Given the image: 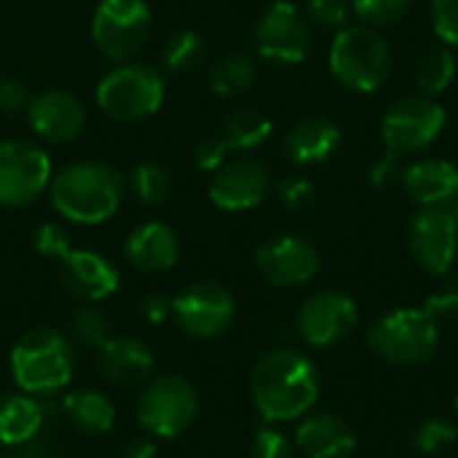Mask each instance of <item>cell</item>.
Returning <instances> with one entry per match:
<instances>
[{
	"label": "cell",
	"mask_w": 458,
	"mask_h": 458,
	"mask_svg": "<svg viewBox=\"0 0 458 458\" xmlns=\"http://www.w3.org/2000/svg\"><path fill=\"white\" fill-rule=\"evenodd\" d=\"M250 397L266 424L303 419L319 400V370L298 349L266 352L252 365Z\"/></svg>",
	"instance_id": "6da1fadb"
},
{
	"label": "cell",
	"mask_w": 458,
	"mask_h": 458,
	"mask_svg": "<svg viewBox=\"0 0 458 458\" xmlns=\"http://www.w3.org/2000/svg\"><path fill=\"white\" fill-rule=\"evenodd\" d=\"M54 209L81 225L113 217L123 201V177L102 161H78L56 172L48 182Z\"/></svg>",
	"instance_id": "7a4b0ae2"
},
{
	"label": "cell",
	"mask_w": 458,
	"mask_h": 458,
	"mask_svg": "<svg viewBox=\"0 0 458 458\" xmlns=\"http://www.w3.org/2000/svg\"><path fill=\"white\" fill-rule=\"evenodd\" d=\"M13 384L27 394L48 397L64 389L75 370L72 341L56 327H32L11 349L8 357Z\"/></svg>",
	"instance_id": "3957f363"
},
{
	"label": "cell",
	"mask_w": 458,
	"mask_h": 458,
	"mask_svg": "<svg viewBox=\"0 0 458 458\" xmlns=\"http://www.w3.org/2000/svg\"><path fill=\"white\" fill-rule=\"evenodd\" d=\"M392 64V48L376 27L346 24L335 32L330 46V72L341 86L373 94L389 81Z\"/></svg>",
	"instance_id": "277c9868"
},
{
	"label": "cell",
	"mask_w": 458,
	"mask_h": 458,
	"mask_svg": "<svg viewBox=\"0 0 458 458\" xmlns=\"http://www.w3.org/2000/svg\"><path fill=\"white\" fill-rule=\"evenodd\" d=\"M368 346L384 362L421 365L440 346V322L424 306H400L373 322Z\"/></svg>",
	"instance_id": "5b68a950"
},
{
	"label": "cell",
	"mask_w": 458,
	"mask_h": 458,
	"mask_svg": "<svg viewBox=\"0 0 458 458\" xmlns=\"http://www.w3.org/2000/svg\"><path fill=\"white\" fill-rule=\"evenodd\" d=\"M134 413L148 435L172 440L193 427L199 416V394L182 376H156L142 384Z\"/></svg>",
	"instance_id": "8992f818"
},
{
	"label": "cell",
	"mask_w": 458,
	"mask_h": 458,
	"mask_svg": "<svg viewBox=\"0 0 458 458\" xmlns=\"http://www.w3.org/2000/svg\"><path fill=\"white\" fill-rule=\"evenodd\" d=\"M97 105L118 121H145L164 105V78L150 64H118L99 81Z\"/></svg>",
	"instance_id": "52a82bcc"
},
{
	"label": "cell",
	"mask_w": 458,
	"mask_h": 458,
	"mask_svg": "<svg viewBox=\"0 0 458 458\" xmlns=\"http://www.w3.org/2000/svg\"><path fill=\"white\" fill-rule=\"evenodd\" d=\"M150 8L145 0H102L94 11L91 38L97 48L113 59H131L150 35Z\"/></svg>",
	"instance_id": "ba28073f"
},
{
	"label": "cell",
	"mask_w": 458,
	"mask_h": 458,
	"mask_svg": "<svg viewBox=\"0 0 458 458\" xmlns=\"http://www.w3.org/2000/svg\"><path fill=\"white\" fill-rule=\"evenodd\" d=\"M445 110L435 102V97L411 94L389 105L381 121V137L386 150L394 153H416L429 148L445 129Z\"/></svg>",
	"instance_id": "9c48e42d"
},
{
	"label": "cell",
	"mask_w": 458,
	"mask_h": 458,
	"mask_svg": "<svg viewBox=\"0 0 458 458\" xmlns=\"http://www.w3.org/2000/svg\"><path fill=\"white\" fill-rule=\"evenodd\" d=\"M51 182V158L27 140L0 142V207L32 204Z\"/></svg>",
	"instance_id": "30bf717a"
},
{
	"label": "cell",
	"mask_w": 458,
	"mask_h": 458,
	"mask_svg": "<svg viewBox=\"0 0 458 458\" xmlns=\"http://www.w3.org/2000/svg\"><path fill=\"white\" fill-rule=\"evenodd\" d=\"M172 319L182 333L199 341L223 335L236 319V301L217 282H196L172 298Z\"/></svg>",
	"instance_id": "8fae6325"
},
{
	"label": "cell",
	"mask_w": 458,
	"mask_h": 458,
	"mask_svg": "<svg viewBox=\"0 0 458 458\" xmlns=\"http://www.w3.org/2000/svg\"><path fill=\"white\" fill-rule=\"evenodd\" d=\"M408 247L419 268L445 276L458 258V225L454 209L421 207L408 228Z\"/></svg>",
	"instance_id": "7c38bea8"
},
{
	"label": "cell",
	"mask_w": 458,
	"mask_h": 458,
	"mask_svg": "<svg viewBox=\"0 0 458 458\" xmlns=\"http://www.w3.org/2000/svg\"><path fill=\"white\" fill-rule=\"evenodd\" d=\"M295 327L311 349L338 346L357 327V303L346 293L319 290L301 303Z\"/></svg>",
	"instance_id": "4fadbf2b"
},
{
	"label": "cell",
	"mask_w": 458,
	"mask_h": 458,
	"mask_svg": "<svg viewBox=\"0 0 458 458\" xmlns=\"http://www.w3.org/2000/svg\"><path fill=\"white\" fill-rule=\"evenodd\" d=\"M255 46L260 56L279 62V64H301L311 48V27L309 19L287 0L271 3L258 27H255Z\"/></svg>",
	"instance_id": "5bb4252c"
},
{
	"label": "cell",
	"mask_w": 458,
	"mask_h": 458,
	"mask_svg": "<svg viewBox=\"0 0 458 458\" xmlns=\"http://www.w3.org/2000/svg\"><path fill=\"white\" fill-rule=\"evenodd\" d=\"M255 266L274 287H301L317 276L319 250L298 233H279L255 250Z\"/></svg>",
	"instance_id": "9a60e30c"
},
{
	"label": "cell",
	"mask_w": 458,
	"mask_h": 458,
	"mask_svg": "<svg viewBox=\"0 0 458 458\" xmlns=\"http://www.w3.org/2000/svg\"><path fill=\"white\" fill-rule=\"evenodd\" d=\"M271 191V172L263 161L252 156H242L225 161L217 172H212L209 199L215 207L225 212H244L258 207Z\"/></svg>",
	"instance_id": "2e32d148"
},
{
	"label": "cell",
	"mask_w": 458,
	"mask_h": 458,
	"mask_svg": "<svg viewBox=\"0 0 458 458\" xmlns=\"http://www.w3.org/2000/svg\"><path fill=\"white\" fill-rule=\"evenodd\" d=\"M30 126L46 142H70L86 129V107L78 97L62 89H48L27 105Z\"/></svg>",
	"instance_id": "e0dca14e"
},
{
	"label": "cell",
	"mask_w": 458,
	"mask_h": 458,
	"mask_svg": "<svg viewBox=\"0 0 458 458\" xmlns=\"http://www.w3.org/2000/svg\"><path fill=\"white\" fill-rule=\"evenodd\" d=\"M59 276L64 290L83 303H99L121 284L118 268L91 250H70L59 260Z\"/></svg>",
	"instance_id": "ac0fdd59"
},
{
	"label": "cell",
	"mask_w": 458,
	"mask_h": 458,
	"mask_svg": "<svg viewBox=\"0 0 458 458\" xmlns=\"http://www.w3.org/2000/svg\"><path fill=\"white\" fill-rule=\"evenodd\" d=\"M293 443L306 458H352L357 451V432L338 413H314L298 424Z\"/></svg>",
	"instance_id": "d6986e66"
},
{
	"label": "cell",
	"mask_w": 458,
	"mask_h": 458,
	"mask_svg": "<svg viewBox=\"0 0 458 458\" xmlns=\"http://www.w3.org/2000/svg\"><path fill=\"white\" fill-rule=\"evenodd\" d=\"M403 188L419 207H448L458 199V166L448 158H421L403 172Z\"/></svg>",
	"instance_id": "ffe728a7"
},
{
	"label": "cell",
	"mask_w": 458,
	"mask_h": 458,
	"mask_svg": "<svg viewBox=\"0 0 458 458\" xmlns=\"http://www.w3.org/2000/svg\"><path fill=\"white\" fill-rule=\"evenodd\" d=\"M99 373L115 386H140L150 378L153 352L137 338H107L97 354Z\"/></svg>",
	"instance_id": "44dd1931"
},
{
	"label": "cell",
	"mask_w": 458,
	"mask_h": 458,
	"mask_svg": "<svg viewBox=\"0 0 458 458\" xmlns=\"http://www.w3.org/2000/svg\"><path fill=\"white\" fill-rule=\"evenodd\" d=\"M126 258L134 268L148 274L169 271L180 258V239L164 223H142L126 239Z\"/></svg>",
	"instance_id": "7402d4cb"
},
{
	"label": "cell",
	"mask_w": 458,
	"mask_h": 458,
	"mask_svg": "<svg viewBox=\"0 0 458 458\" xmlns=\"http://www.w3.org/2000/svg\"><path fill=\"white\" fill-rule=\"evenodd\" d=\"M341 145V129L319 115L298 121L284 137V153L293 164L309 166L327 161Z\"/></svg>",
	"instance_id": "603a6c76"
},
{
	"label": "cell",
	"mask_w": 458,
	"mask_h": 458,
	"mask_svg": "<svg viewBox=\"0 0 458 458\" xmlns=\"http://www.w3.org/2000/svg\"><path fill=\"white\" fill-rule=\"evenodd\" d=\"M46 421V408L35 394L3 392L0 394V445H30Z\"/></svg>",
	"instance_id": "cb8c5ba5"
},
{
	"label": "cell",
	"mask_w": 458,
	"mask_h": 458,
	"mask_svg": "<svg viewBox=\"0 0 458 458\" xmlns=\"http://www.w3.org/2000/svg\"><path fill=\"white\" fill-rule=\"evenodd\" d=\"M62 408L70 427L81 435H105L115 424V405L97 389L70 392Z\"/></svg>",
	"instance_id": "d4e9b609"
},
{
	"label": "cell",
	"mask_w": 458,
	"mask_h": 458,
	"mask_svg": "<svg viewBox=\"0 0 458 458\" xmlns=\"http://www.w3.org/2000/svg\"><path fill=\"white\" fill-rule=\"evenodd\" d=\"M271 129H274V123L263 110L242 107L225 118L220 137L228 145V150H255L271 137Z\"/></svg>",
	"instance_id": "484cf974"
},
{
	"label": "cell",
	"mask_w": 458,
	"mask_h": 458,
	"mask_svg": "<svg viewBox=\"0 0 458 458\" xmlns=\"http://www.w3.org/2000/svg\"><path fill=\"white\" fill-rule=\"evenodd\" d=\"M255 75H258V67L250 56L231 54L215 64L209 75V86L217 97H236L255 83Z\"/></svg>",
	"instance_id": "4316f807"
},
{
	"label": "cell",
	"mask_w": 458,
	"mask_h": 458,
	"mask_svg": "<svg viewBox=\"0 0 458 458\" xmlns=\"http://www.w3.org/2000/svg\"><path fill=\"white\" fill-rule=\"evenodd\" d=\"M456 78V56L451 48H435L429 51L416 72V83H419V94L424 97H437L443 94Z\"/></svg>",
	"instance_id": "83f0119b"
},
{
	"label": "cell",
	"mask_w": 458,
	"mask_h": 458,
	"mask_svg": "<svg viewBox=\"0 0 458 458\" xmlns=\"http://www.w3.org/2000/svg\"><path fill=\"white\" fill-rule=\"evenodd\" d=\"M458 443V427L451 419L443 416H432L427 421H421L413 432V448L421 456H445L448 451H454Z\"/></svg>",
	"instance_id": "f1b7e54d"
},
{
	"label": "cell",
	"mask_w": 458,
	"mask_h": 458,
	"mask_svg": "<svg viewBox=\"0 0 458 458\" xmlns=\"http://www.w3.org/2000/svg\"><path fill=\"white\" fill-rule=\"evenodd\" d=\"M129 188L131 193L142 201V204H161L172 196L174 180L169 174V169H164L161 164H140L131 177H129Z\"/></svg>",
	"instance_id": "f546056e"
},
{
	"label": "cell",
	"mask_w": 458,
	"mask_h": 458,
	"mask_svg": "<svg viewBox=\"0 0 458 458\" xmlns=\"http://www.w3.org/2000/svg\"><path fill=\"white\" fill-rule=\"evenodd\" d=\"M204 54H207L204 40L191 30H180L164 43L161 56H164V64L172 72H188V70H196L204 62Z\"/></svg>",
	"instance_id": "4dcf8cb0"
},
{
	"label": "cell",
	"mask_w": 458,
	"mask_h": 458,
	"mask_svg": "<svg viewBox=\"0 0 458 458\" xmlns=\"http://www.w3.org/2000/svg\"><path fill=\"white\" fill-rule=\"evenodd\" d=\"M70 335L78 344H83V346L99 349L110 338V322H107V317L97 306L83 303L70 317Z\"/></svg>",
	"instance_id": "1f68e13d"
},
{
	"label": "cell",
	"mask_w": 458,
	"mask_h": 458,
	"mask_svg": "<svg viewBox=\"0 0 458 458\" xmlns=\"http://www.w3.org/2000/svg\"><path fill=\"white\" fill-rule=\"evenodd\" d=\"M352 11L362 19V24L386 27L411 11V0H352Z\"/></svg>",
	"instance_id": "d6a6232c"
},
{
	"label": "cell",
	"mask_w": 458,
	"mask_h": 458,
	"mask_svg": "<svg viewBox=\"0 0 458 458\" xmlns=\"http://www.w3.org/2000/svg\"><path fill=\"white\" fill-rule=\"evenodd\" d=\"M295 454H298L295 443L284 432L274 429L271 424L258 429L250 445V458H295Z\"/></svg>",
	"instance_id": "836d02e7"
},
{
	"label": "cell",
	"mask_w": 458,
	"mask_h": 458,
	"mask_svg": "<svg viewBox=\"0 0 458 458\" xmlns=\"http://www.w3.org/2000/svg\"><path fill=\"white\" fill-rule=\"evenodd\" d=\"M309 16L322 30H344L352 16V0H309Z\"/></svg>",
	"instance_id": "e575fe53"
},
{
	"label": "cell",
	"mask_w": 458,
	"mask_h": 458,
	"mask_svg": "<svg viewBox=\"0 0 458 458\" xmlns=\"http://www.w3.org/2000/svg\"><path fill=\"white\" fill-rule=\"evenodd\" d=\"M35 250L38 255L48 258V260H62L72 247H70V236L59 223H43L35 231Z\"/></svg>",
	"instance_id": "d590c367"
},
{
	"label": "cell",
	"mask_w": 458,
	"mask_h": 458,
	"mask_svg": "<svg viewBox=\"0 0 458 458\" xmlns=\"http://www.w3.org/2000/svg\"><path fill=\"white\" fill-rule=\"evenodd\" d=\"M276 196L279 201L287 207V209H306L311 201H314V182L309 177H301V174H290V177H282L279 180V188H276Z\"/></svg>",
	"instance_id": "8d00e7d4"
},
{
	"label": "cell",
	"mask_w": 458,
	"mask_h": 458,
	"mask_svg": "<svg viewBox=\"0 0 458 458\" xmlns=\"http://www.w3.org/2000/svg\"><path fill=\"white\" fill-rule=\"evenodd\" d=\"M424 309H427L437 322H458V276L456 279H451V282H445L443 287H437V290L427 298Z\"/></svg>",
	"instance_id": "74e56055"
},
{
	"label": "cell",
	"mask_w": 458,
	"mask_h": 458,
	"mask_svg": "<svg viewBox=\"0 0 458 458\" xmlns=\"http://www.w3.org/2000/svg\"><path fill=\"white\" fill-rule=\"evenodd\" d=\"M432 27L443 43L458 46V0H432Z\"/></svg>",
	"instance_id": "f35d334b"
},
{
	"label": "cell",
	"mask_w": 458,
	"mask_h": 458,
	"mask_svg": "<svg viewBox=\"0 0 458 458\" xmlns=\"http://www.w3.org/2000/svg\"><path fill=\"white\" fill-rule=\"evenodd\" d=\"M403 172H405V169H403V164H400V153L386 150L384 156H378V158L373 161L368 180H370L373 188H392V185H397V182L403 180Z\"/></svg>",
	"instance_id": "ab89813d"
},
{
	"label": "cell",
	"mask_w": 458,
	"mask_h": 458,
	"mask_svg": "<svg viewBox=\"0 0 458 458\" xmlns=\"http://www.w3.org/2000/svg\"><path fill=\"white\" fill-rule=\"evenodd\" d=\"M225 156H228V145L223 142V137H207L193 150V161L204 172H217L225 164Z\"/></svg>",
	"instance_id": "60d3db41"
},
{
	"label": "cell",
	"mask_w": 458,
	"mask_h": 458,
	"mask_svg": "<svg viewBox=\"0 0 458 458\" xmlns=\"http://www.w3.org/2000/svg\"><path fill=\"white\" fill-rule=\"evenodd\" d=\"M27 105H30V94H27L24 83L16 78H0V113L16 115V113L27 110Z\"/></svg>",
	"instance_id": "b9f144b4"
},
{
	"label": "cell",
	"mask_w": 458,
	"mask_h": 458,
	"mask_svg": "<svg viewBox=\"0 0 458 458\" xmlns=\"http://www.w3.org/2000/svg\"><path fill=\"white\" fill-rule=\"evenodd\" d=\"M140 311H142V317H145L150 325H164V322L172 319V298L153 293V295H148V298L142 301Z\"/></svg>",
	"instance_id": "7bdbcfd3"
},
{
	"label": "cell",
	"mask_w": 458,
	"mask_h": 458,
	"mask_svg": "<svg viewBox=\"0 0 458 458\" xmlns=\"http://www.w3.org/2000/svg\"><path fill=\"white\" fill-rule=\"evenodd\" d=\"M121 458H158V448L150 437H137L121 451Z\"/></svg>",
	"instance_id": "ee69618b"
},
{
	"label": "cell",
	"mask_w": 458,
	"mask_h": 458,
	"mask_svg": "<svg viewBox=\"0 0 458 458\" xmlns=\"http://www.w3.org/2000/svg\"><path fill=\"white\" fill-rule=\"evenodd\" d=\"M454 405H456V413H458V389H456V397H454Z\"/></svg>",
	"instance_id": "f6af8a7d"
},
{
	"label": "cell",
	"mask_w": 458,
	"mask_h": 458,
	"mask_svg": "<svg viewBox=\"0 0 458 458\" xmlns=\"http://www.w3.org/2000/svg\"><path fill=\"white\" fill-rule=\"evenodd\" d=\"M454 215H456V225H458V201H456V207H454Z\"/></svg>",
	"instance_id": "bcb514c9"
},
{
	"label": "cell",
	"mask_w": 458,
	"mask_h": 458,
	"mask_svg": "<svg viewBox=\"0 0 458 458\" xmlns=\"http://www.w3.org/2000/svg\"><path fill=\"white\" fill-rule=\"evenodd\" d=\"M0 458H5V456H0Z\"/></svg>",
	"instance_id": "7dc6e473"
}]
</instances>
